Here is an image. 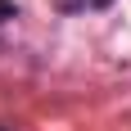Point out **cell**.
Segmentation results:
<instances>
[{
    "label": "cell",
    "instance_id": "cell-1",
    "mask_svg": "<svg viewBox=\"0 0 131 131\" xmlns=\"http://www.w3.org/2000/svg\"><path fill=\"white\" fill-rule=\"evenodd\" d=\"M86 5H91V0H54V9H59V14H81Z\"/></svg>",
    "mask_w": 131,
    "mask_h": 131
},
{
    "label": "cell",
    "instance_id": "cell-2",
    "mask_svg": "<svg viewBox=\"0 0 131 131\" xmlns=\"http://www.w3.org/2000/svg\"><path fill=\"white\" fill-rule=\"evenodd\" d=\"M5 18H14V5H9V0H0V23H5Z\"/></svg>",
    "mask_w": 131,
    "mask_h": 131
},
{
    "label": "cell",
    "instance_id": "cell-3",
    "mask_svg": "<svg viewBox=\"0 0 131 131\" xmlns=\"http://www.w3.org/2000/svg\"><path fill=\"white\" fill-rule=\"evenodd\" d=\"M91 5H95V9H108V5H113V0H91Z\"/></svg>",
    "mask_w": 131,
    "mask_h": 131
}]
</instances>
